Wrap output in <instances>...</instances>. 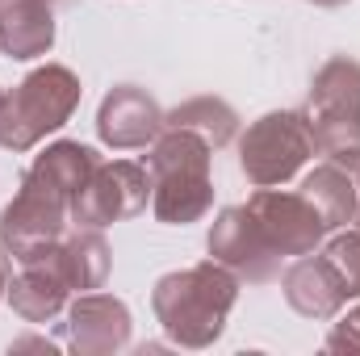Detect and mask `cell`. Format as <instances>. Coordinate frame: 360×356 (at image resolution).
Here are the masks:
<instances>
[{
    "instance_id": "1",
    "label": "cell",
    "mask_w": 360,
    "mask_h": 356,
    "mask_svg": "<svg viewBox=\"0 0 360 356\" xmlns=\"http://www.w3.org/2000/svg\"><path fill=\"white\" fill-rule=\"evenodd\" d=\"M235 302H239V276L218 260L164 272L151 289L155 323L176 348H193V352L210 348L226 331Z\"/></svg>"
},
{
    "instance_id": "2",
    "label": "cell",
    "mask_w": 360,
    "mask_h": 356,
    "mask_svg": "<svg viewBox=\"0 0 360 356\" xmlns=\"http://www.w3.org/2000/svg\"><path fill=\"white\" fill-rule=\"evenodd\" d=\"M214 147L180 126H164L147 151L151 172V210L168 227L201 222L214 210V177H210Z\"/></svg>"
},
{
    "instance_id": "3",
    "label": "cell",
    "mask_w": 360,
    "mask_h": 356,
    "mask_svg": "<svg viewBox=\"0 0 360 356\" xmlns=\"http://www.w3.org/2000/svg\"><path fill=\"white\" fill-rule=\"evenodd\" d=\"M80 96H84V84L72 68L63 63L34 68L0 101V147L13 155L34 151L46 134L72 122V113L80 109Z\"/></svg>"
},
{
    "instance_id": "4",
    "label": "cell",
    "mask_w": 360,
    "mask_h": 356,
    "mask_svg": "<svg viewBox=\"0 0 360 356\" xmlns=\"http://www.w3.org/2000/svg\"><path fill=\"white\" fill-rule=\"evenodd\" d=\"M314 130L306 109H272L256 117L239 139V168L256 189L285 184L302 172V164L314 155Z\"/></svg>"
},
{
    "instance_id": "5",
    "label": "cell",
    "mask_w": 360,
    "mask_h": 356,
    "mask_svg": "<svg viewBox=\"0 0 360 356\" xmlns=\"http://www.w3.org/2000/svg\"><path fill=\"white\" fill-rule=\"evenodd\" d=\"M68 222H72V201L25 168L17 197L0 210V243L17 265H25L51 252L68 235Z\"/></svg>"
},
{
    "instance_id": "6",
    "label": "cell",
    "mask_w": 360,
    "mask_h": 356,
    "mask_svg": "<svg viewBox=\"0 0 360 356\" xmlns=\"http://www.w3.org/2000/svg\"><path fill=\"white\" fill-rule=\"evenodd\" d=\"M151 201V172L147 164L134 160H101L89 184L72 201V222L76 227H113L134 214H143Z\"/></svg>"
},
{
    "instance_id": "7",
    "label": "cell",
    "mask_w": 360,
    "mask_h": 356,
    "mask_svg": "<svg viewBox=\"0 0 360 356\" xmlns=\"http://www.w3.org/2000/svg\"><path fill=\"white\" fill-rule=\"evenodd\" d=\"M205 248H210V260L226 265L239 281H248V285H269V281H276L281 276V265H285V256L272 248V239L264 235V227L256 222V214L248 205H226L210 222Z\"/></svg>"
},
{
    "instance_id": "8",
    "label": "cell",
    "mask_w": 360,
    "mask_h": 356,
    "mask_svg": "<svg viewBox=\"0 0 360 356\" xmlns=\"http://www.w3.org/2000/svg\"><path fill=\"white\" fill-rule=\"evenodd\" d=\"M243 205L256 214V222L264 227V235L272 239V248L285 260H297L306 252H319V243L331 235V227L306 201V193H285L281 184H269V189H256Z\"/></svg>"
},
{
    "instance_id": "9",
    "label": "cell",
    "mask_w": 360,
    "mask_h": 356,
    "mask_svg": "<svg viewBox=\"0 0 360 356\" xmlns=\"http://www.w3.org/2000/svg\"><path fill=\"white\" fill-rule=\"evenodd\" d=\"M130 306L113 293H76V302L68 306V323H63V336H68V348L76 356H113L130 344Z\"/></svg>"
},
{
    "instance_id": "10",
    "label": "cell",
    "mask_w": 360,
    "mask_h": 356,
    "mask_svg": "<svg viewBox=\"0 0 360 356\" xmlns=\"http://www.w3.org/2000/svg\"><path fill=\"white\" fill-rule=\"evenodd\" d=\"M164 130V109L160 101L139 84H117L105 92L96 109V139L113 151H143L160 139Z\"/></svg>"
},
{
    "instance_id": "11",
    "label": "cell",
    "mask_w": 360,
    "mask_h": 356,
    "mask_svg": "<svg viewBox=\"0 0 360 356\" xmlns=\"http://www.w3.org/2000/svg\"><path fill=\"white\" fill-rule=\"evenodd\" d=\"M281 289H285V302H289L302 319H314V323L335 319V314L352 302L348 281L340 276V268L331 265L327 252H306V256H297L293 265L281 272Z\"/></svg>"
},
{
    "instance_id": "12",
    "label": "cell",
    "mask_w": 360,
    "mask_h": 356,
    "mask_svg": "<svg viewBox=\"0 0 360 356\" xmlns=\"http://www.w3.org/2000/svg\"><path fill=\"white\" fill-rule=\"evenodd\" d=\"M68 298H72V285L63 281V272L46 252L25 260L21 272L8 281V306L25 323H51L59 310H68Z\"/></svg>"
},
{
    "instance_id": "13",
    "label": "cell",
    "mask_w": 360,
    "mask_h": 356,
    "mask_svg": "<svg viewBox=\"0 0 360 356\" xmlns=\"http://www.w3.org/2000/svg\"><path fill=\"white\" fill-rule=\"evenodd\" d=\"M55 13L51 0H0V51L17 63L51 55Z\"/></svg>"
},
{
    "instance_id": "14",
    "label": "cell",
    "mask_w": 360,
    "mask_h": 356,
    "mask_svg": "<svg viewBox=\"0 0 360 356\" xmlns=\"http://www.w3.org/2000/svg\"><path fill=\"white\" fill-rule=\"evenodd\" d=\"M306 117L310 122H356L360 126V63L348 55L327 59L306 96Z\"/></svg>"
},
{
    "instance_id": "15",
    "label": "cell",
    "mask_w": 360,
    "mask_h": 356,
    "mask_svg": "<svg viewBox=\"0 0 360 356\" xmlns=\"http://www.w3.org/2000/svg\"><path fill=\"white\" fill-rule=\"evenodd\" d=\"M46 256L63 272V281L72 285V293L101 289L105 276H109V260H113L109 239L101 235V227H76V231H68Z\"/></svg>"
},
{
    "instance_id": "16",
    "label": "cell",
    "mask_w": 360,
    "mask_h": 356,
    "mask_svg": "<svg viewBox=\"0 0 360 356\" xmlns=\"http://www.w3.org/2000/svg\"><path fill=\"white\" fill-rule=\"evenodd\" d=\"M302 193H306V201L323 214V222L331 227V231H340V227H348L352 218L360 214V189L352 172L340 164V160H323V164H314V172L302 180Z\"/></svg>"
},
{
    "instance_id": "17",
    "label": "cell",
    "mask_w": 360,
    "mask_h": 356,
    "mask_svg": "<svg viewBox=\"0 0 360 356\" xmlns=\"http://www.w3.org/2000/svg\"><path fill=\"white\" fill-rule=\"evenodd\" d=\"M96 164H101V155L92 151L89 143L59 139V143H51L42 155H34L30 172H34L38 180H46L51 189H59L68 201H76V193L89 184V177L96 172Z\"/></svg>"
},
{
    "instance_id": "18",
    "label": "cell",
    "mask_w": 360,
    "mask_h": 356,
    "mask_svg": "<svg viewBox=\"0 0 360 356\" xmlns=\"http://www.w3.org/2000/svg\"><path fill=\"white\" fill-rule=\"evenodd\" d=\"M164 126H180V130H193L201 134L214 151H222L235 134H239V113L222 101V96H193L176 109L164 113Z\"/></svg>"
},
{
    "instance_id": "19",
    "label": "cell",
    "mask_w": 360,
    "mask_h": 356,
    "mask_svg": "<svg viewBox=\"0 0 360 356\" xmlns=\"http://www.w3.org/2000/svg\"><path fill=\"white\" fill-rule=\"evenodd\" d=\"M323 252L331 256V265L348 281V293L360 298V231L356 227H340V235H331Z\"/></svg>"
},
{
    "instance_id": "20",
    "label": "cell",
    "mask_w": 360,
    "mask_h": 356,
    "mask_svg": "<svg viewBox=\"0 0 360 356\" xmlns=\"http://www.w3.org/2000/svg\"><path fill=\"white\" fill-rule=\"evenodd\" d=\"M323 348H327V352H360V298H352V302L335 314V323H331Z\"/></svg>"
},
{
    "instance_id": "21",
    "label": "cell",
    "mask_w": 360,
    "mask_h": 356,
    "mask_svg": "<svg viewBox=\"0 0 360 356\" xmlns=\"http://www.w3.org/2000/svg\"><path fill=\"white\" fill-rule=\"evenodd\" d=\"M8 281H13V256H8V248L0 243V302L8 298Z\"/></svg>"
},
{
    "instance_id": "22",
    "label": "cell",
    "mask_w": 360,
    "mask_h": 356,
    "mask_svg": "<svg viewBox=\"0 0 360 356\" xmlns=\"http://www.w3.org/2000/svg\"><path fill=\"white\" fill-rule=\"evenodd\" d=\"M331 160H340L352 172V180H356V189H360V151H352V155H331Z\"/></svg>"
},
{
    "instance_id": "23",
    "label": "cell",
    "mask_w": 360,
    "mask_h": 356,
    "mask_svg": "<svg viewBox=\"0 0 360 356\" xmlns=\"http://www.w3.org/2000/svg\"><path fill=\"white\" fill-rule=\"evenodd\" d=\"M21 348H38V352H55V344H51V340H13V352H21Z\"/></svg>"
},
{
    "instance_id": "24",
    "label": "cell",
    "mask_w": 360,
    "mask_h": 356,
    "mask_svg": "<svg viewBox=\"0 0 360 356\" xmlns=\"http://www.w3.org/2000/svg\"><path fill=\"white\" fill-rule=\"evenodd\" d=\"M310 4H319V8H340V4H348V0H310Z\"/></svg>"
},
{
    "instance_id": "25",
    "label": "cell",
    "mask_w": 360,
    "mask_h": 356,
    "mask_svg": "<svg viewBox=\"0 0 360 356\" xmlns=\"http://www.w3.org/2000/svg\"><path fill=\"white\" fill-rule=\"evenodd\" d=\"M352 227H356V231H360V214H356V218H352Z\"/></svg>"
},
{
    "instance_id": "26",
    "label": "cell",
    "mask_w": 360,
    "mask_h": 356,
    "mask_svg": "<svg viewBox=\"0 0 360 356\" xmlns=\"http://www.w3.org/2000/svg\"><path fill=\"white\" fill-rule=\"evenodd\" d=\"M0 101H4V89H0Z\"/></svg>"
},
{
    "instance_id": "27",
    "label": "cell",
    "mask_w": 360,
    "mask_h": 356,
    "mask_svg": "<svg viewBox=\"0 0 360 356\" xmlns=\"http://www.w3.org/2000/svg\"><path fill=\"white\" fill-rule=\"evenodd\" d=\"M51 4H59V0H51Z\"/></svg>"
}]
</instances>
